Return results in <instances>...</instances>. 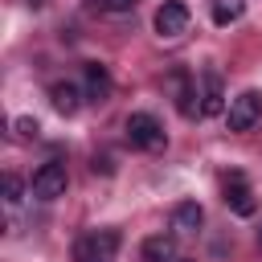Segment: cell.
<instances>
[{
  "instance_id": "ac0fdd59",
  "label": "cell",
  "mask_w": 262,
  "mask_h": 262,
  "mask_svg": "<svg viewBox=\"0 0 262 262\" xmlns=\"http://www.w3.org/2000/svg\"><path fill=\"white\" fill-rule=\"evenodd\" d=\"M258 246H262V229H258Z\"/></svg>"
},
{
  "instance_id": "e0dca14e",
  "label": "cell",
  "mask_w": 262,
  "mask_h": 262,
  "mask_svg": "<svg viewBox=\"0 0 262 262\" xmlns=\"http://www.w3.org/2000/svg\"><path fill=\"white\" fill-rule=\"evenodd\" d=\"M176 262H192V258H176Z\"/></svg>"
},
{
  "instance_id": "52a82bcc",
  "label": "cell",
  "mask_w": 262,
  "mask_h": 262,
  "mask_svg": "<svg viewBox=\"0 0 262 262\" xmlns=\"http://www.w3.org/2000/svg\"><path fill=\"white\" fill-rule=\"evenodd\" d=\"M225 205H229V213H237V217H250V213L258 209L254 188L246 184L242 172H229V176H225Z\"/></svg>"
},
{
  "instance_id": "2e32d148",
  "label": "cell",
  "mask_w": 262,
  "mask_h": 262,
  "mask_svg": "<svg viewBox=\"0 0 262 262\" xmlns=\"http://www.w3.org/2000/svg\"><path fill=\"white\" fill-rule=\"evenodd\" d=\"M102 4H106V12H131L139 0H102Z\"/></svg>"
},
{
  "instance_id": "8992f818",
  "label": "cell",
  "mask_w": 262,
  "mask_h": 262,
  "mask_svg": "<svg viewBox=\"0 0 262 262\" xmlns=\"http://www.w3.org/2000/svg\"><path fill=\"white\" fill-rule=\"evenodd\" d=\"M188 20H192V12H188V4H180V0H164L160 8H156V33L160 37H180V33H188Z\"/></svg>"
},
{
  "instance_id": "30bf717a",
  "label": "cell",
  "mask_w": 262,
  "mask_h": 262,
  "mask_svg": "<svg viewBox=\"0 0 262 262\" xmlns=\"http://www.w3.org/2000/svg\"><path fill=\"white\" fill-rule=\"evenodd\" d=\"M201 221H205V209H201L196 201H180V205L172 209V229H176V233H196Z\"/></svg>"
},
{
  "instance_id": "4fadbf2b",
  "label": "cell",
  "mask_w": 262,
  "mask_h": 262,
  "mask_svg": "<svg viewBox=\"0 0 262 262\" xmlns=\"http://www.w3.org/2000/svg\"><path fill=\"white\" fill-rule=\"evenodd\" d=\"M242 12H246V0H213V25H233V20H242Z\"/></svg>"
},
{
  "instance_id": "277c9868",
  "label": "cell",
  "mask_w": 262,
  "mask_h": 262,
  "mask_svg": "<svg viewBox=\"0 0 262 262\" xmlns=\"http://www.w3.org/2000/svg\"><path fill=\"white\" fill-rule=\"evenodd\" d=\"M66 184H70V176H66V164H57V160H49V164H41L37 172H33V196L37 201H57V196H66Z\"/></svg>"
},
{
  "instance_id": "3957f363",
  "label": "cell",
  "mask_w": 262,
  "mask_h": 262,
  "mask_svg": "<svg viewBox=\"0 0 262 262\" xmlns=\"http://www.w3.org/2000/svg\"><path fill=\"white\" fill-rule=\"evenodd\" d=\"M119 250V233L115 229H98L74 242V262H111Z\"/></svg>"
},
{
  "instance_id": "9c48e42d",
  "label": "cell",
  "mask_w": 262,
  "mask_h": 262,
  "mask_svg": "<svg viewBox=\"0 0 262 262\" xmlns=\"http://www.w3.org/2000/svg\"><path fill=\"white\" fill-rule=\"evenodd\" d=\"M86 98L90 102H106L111 98V74H106V66H98V61H86Z\"/></svg>"
},
{
  "instance_id": "ba28073f",
  "label": "cell",
  "mask_w": 262,
  "mask_h": 262,
  "mask_svg": "<svg viewBox=\"0 0 262 262\" xmlns=\"http://www.w3.org/2000/svg\"><path fill=\"white\" fill-rule=\"evenodd\" d=\"M205 90H201V115H225V86H221V74L217 70H205L201 74Z\"/></svg>"
},
{
  "instance_id": "5b68a950",
  "label": "cell",
  "mask_w": 262,
  "mask_h": 262,
  "mask_svg": "<svg viewBox=\"0 0 262 262\" xmlns=\"http://www.w3.org/2000/svg\"><path fill=\"white\" fill-rule=\"evenodd\" d=\"M225 119H229V131H250L262 119V94L258 90H242L237 98H229Z\"/></svg>"
},
{
  "instance_id": "5bb4252c",
  "label": "cell",
  "mask_w": 262,
  "mask_h": 262,
  "mask_svg": "<svg viewBox=\"0 0 262 262\" xmlns=\"http://www.w3.org/2000/svg\"><path fill=\"white\" fill-rule=\"evenodd\" d=\"M20 196H25V184H20V176H4V201L8 205H20Z\"/></svg>"
},
{
  "instance_id": "7a4b0ae2",
  "label": "cell",
  "mask_w": 262,
  "mask_h": 262,
  "mask_svg": "<svg viewBox=\"0 0 262 262\" xmlns=\"http://www.w3.org/2000/svg\"><path fill=\"white\" fill-rule=\"evenodd\" d=\"M164 86H168V94H172V102H176V111H180L184 119H196V115H201V102H196L201 94H196V82H192L188 70H168Z\"/></svg>"
},
{
  "instance_id": "9a60e30c",
  "label": "cell",
  "mask_w": 262,
  "mask_h": 262,
  "mask_svg": "<svg viewBox=\"0 0 262 262\" xmlns=\"http://www.w3.org/2000/svg\"><path fill=\"white\" fill-rule=\"evenodd\" d=\"M12 127H16V135H20V139H37V131H41V127H37V119H29V115L12 119Z\"/></svg>"
},
{
  "instance_id": "6da1fadb",
  "label": "cell",
  "mask_w": 262,
  "mask_h": 262,
  "mask_svg": "<svg viewBox=\"0 0 262 262\" xmlns=\"http://www.w3.org/2000/svg\"><path fill=\"white\" fill-rule=\"evenodd\" d=\"M127 143H131V147H139V151H160V147L168 143V135H164V127H160V119H156V115L135 111V115L127 119Z\"/></svg>"
},
{
  "instance_id": "8fae6325",
  "label": "cell",
  "mask_w": 262,
  "mask_h": 262,
  "mask_svg": "<svg viewBox=\"0 0 262 262\" xmlns=\"http://www.w3.org/2000/svg\"><path fill=\"white\" fill-rule=\"evenodd\" d=\"M143 262H176V237L172 233L143 237Z\"/></svg>"
},
{
  "instance_id": "7c38bea8",
  "label": "cell",
  "mask_w": 262,
  "mask_h": 262,
  "mask_svg": "<svg viewBox=\"0 0 262 262\" xmlns=\"http://www.w3.org/2000/svg\"><path fill=\"white\" fill-rule=\"evenodd\" d=\"M49 98H53L57 115H74V111L82 106V90H78L74 82H53V86H49Z\"/></svg>"
}]
</instances>
